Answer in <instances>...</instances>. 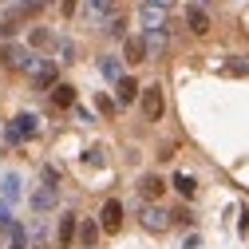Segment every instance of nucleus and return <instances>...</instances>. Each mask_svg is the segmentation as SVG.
<instances>
[{"mask_svg":"<svg viewBox=\"0 0 249 249\" xmlns=\"http://www.w3.org/2000/svg\"><path fill=\"white\" fill-rule=\"evenodd\" d=\"M170 222H174V213H170V210H162V206H154V202L142 210V230H146V233H166V230H170Z\"/></svg>","mask_w":249,"mask_h":249,"instance_id":"nucleus-1","label":"nucleus"},{"mask_svg":"<svg viewBox=\"0 0 249 249\" xmlns=\"http://www.w3.org/2000/svg\"><path fill=\"white\" fill-rule=\"evenodd\" d=\"M162 111H166V103H162V87H142V119H146V123H159Z\"/></svg>","mask_w":249,"mask_h":249,"instance_id":"nucleus-3","label":"nucleus"},{"mask_svg":"<svg viewBox=\"0 0 249 249\" xmlns=\"http://www.w3.org/2000/svg\"><path fill=\"white\" fill-rule=\"evenodd\" d=\"M20 194H24V186H20L16 174H4V178H0V206H16Z\"/></svg>","mask_w":249,"mask_h":249,"instance_id":"nucleus-8","label":"nucleus"},{"mask_svg":"<svg viewBox=\"0 0 249 249\" xmlns=\"http://www.w3.org/2000/svg\"><path fill=\"white\" fill-rule=\"evenodd\" d=\"M142 40H146V55H150V59L166 55V48H170V36H166V28H159V32H142Z\"/></svg>","mask_w":249,"mask_h":249,"instance_id":"nucleus-10","label":"nucleus"},{"mask_svg":"<svg viewBox=\"0 0 249 249\" xmlns=\"http://www.w3.org/2000/svg\"><path fill=\"white\" fill-rule=\"evenodd\" d=\"M123 55H127V64H142V59H146V40H127V44H123Z\"/></svg>","mask_w":249,"mask_h":249,"instance_id":"nucleus-15","label":"nucleus"},{"mask_svg":"<svg viewBox=\"0 0 249 249\" xmlns=\"http://www.w3.org/2000/svg\"><path fill=\"white\" fill-rule=\"evenodd\" d=\"M32 135H36V115H16L12 127H8V142L20 146L24 139H32Z\"/></svg>","mask_w":249,"mask_h":249,"instance_id":"nucleus-6","label":"nucleus"},{"mask_svg":"<svg viewBox=\"0 0 249 249\" xmlns=\"http://www.w3.org/2000/svg\"><path fill=\"white\" fill-rule=\"evenodd\" d=\"M226 71H230V75H249V55L230 59V64H226Z\"/></svg>","mask_w":249,"mask_h":249,"instance_id":"nucleus-25","label":"nucleus"},{"mask_svg":"<svg viewBox=\"0 0 249 249\" xmlns=\"http://www.w3.org/2000/svg\"><path fill=\"white\" fill-rule=\"evenodd\" d=\"M202 4H210V0H198V8H202Z\"/></svg>","mask_w":249,"mask_h":249,"instance_id":"nucleus-29","label":"nucleus"},{"mask_svg":"<svg viewBox=\"0 0 249 249\" xmlns=\"http://www.w3.org/2000/svg\"><path fill=\"white\" fill-rule=\"evenodd\" d=\"M174 190H178L182 198H194V194H198V182H194L190 174H174Z\"/></svg>","mask_w":249,"mask_h":249,"instance_id":"nucleus-21","label":"nucleus"},{"mask_svg":"<svg viewBox=\"0 0 249 249\" xmlns=\"http://www.w3.org/2000/svg\"><path fill=\"white\" fill-rule=\"evenodd\" d=\"M95 241H99V226H95V222H79V245L91 249Z\"/></svg>","mask_w":249,"mask_h":249,"instance_id":"nucleus-20","label":"nucleus"},{"mask_svg":"<svg viewBox=\"0 0 249 249\" xmlns=\"http://www.w3.org/2000/svg\"><path fill=\"white\" fill-rule=\"evenodd\" d=\"M237 230H241V233H249V210H245V213L237 217Z\"/></svg>","mask_w":249,"mask_h":249,"instance_id":"nucleus-27","label":"nucleus"},{"mask_svg":"<svg viewBox=\"0 0 249 249\" xmlns=\"http://www.w3.org/2000/svg\"><path fill=\"white\" fill-rule=\"evenodd\" d=\"M99 71H103L111 83H119V79H123V64H119V55H103V59H99Z\"/></svg>","mask_w":249,"mask_h":249,"instance_id":"nucleus-16","label":"nucleus"},{"mask_svg":"<svg viewBox=\"0 0 249 249\" xmlns=\"http://www.w3.org/2000/svg\"><path fill=\"white\" fill-rule=\"evenodd\" d=\"M32 206H36L40 213H44V210H52V206H55V186H40V190L32 194Z\"/></svg>","mask_w":249,"mask_h":249,"instance_id":"nucleus-18","label":"nucleus"},{"mask_svg":"<svg viewBox=\"0 0 249 249\" xmlns=\"http://www.w3.org/2000/svg\"><path fill=\"white\" fill-rule=\"evenodd\" d=\"M115 87H119V103H135V99H139V83H135L131 75H123Z\"/></svg>","mask_w":249,"mask_h":249,"instance_id":"nucleus-17","label":"nucleus"},{"mask_svg":"<svg viewBox=\"0 0 249 249\" xmlns=\"http://www.w3.org/2000/svg\"><path fill=\"white\" fill-rule=\"evenodd\" d=\"M103 32L115 36V40H123V36H127V20H123V16H111V20L103 24Z\"/></svg>","mask_w":249,"mask_h":249,"instance_id":"nucleus-23","label":"nucleus"},{"mask_svg":"<svg viewBox=\"0 0 249 249\" xmlns=\"http://www.w3.org/2000/svg\"><path fill=\"white\" fill-rule=\"evenodd\" d=\"M170 20V8H159V4H139V24H142V32H159V28H166Z\"/></svg>","mask_w":249,"mask_h":249,"instance_id":"nucleus-2","label":"nucleus"},{"mask_svg":"<svg viewBox=\"0 0 249 249\" xmlns=\"http://www.w3.org/2000/svg\"><path fill=\"white\" fill-rule=\"evenodd\" d=\"M4 237H8V249H28V230H24L20 222H12Z\"/></svg>","mask_w":249,"mask_h":249,"instance_id":"nucleus-19","label":"nucleus"},{"mask_svg":"<svg viewBox=\"0 0 249 249\" xmlns=\"http://www.w3.org/2000/svg\"><path fill=\"white\" fill-rule=\"evenodd\" d=\"M162 190H166V182H162L159 174H146V178L139 182V194H142V198H150V202H154V198H159Z\"/></svg>","mask_w":249,"mask_h":249,"instance_id":"nucleus-14","label":"nucleus"},{"mask_svg":"<svg viewBox=\"0 0 249 249\" xmlns=\"http://www.w3.org/2000/svg\"><path fill=\"white\" fill-rule=\"evenodd\" d=\"M8 226H12V217H8V206H0V233H8Z\"/></svg>","mask_w":249,"mask_h":249,"instance_id":"nucleus-26","label":"nucleus"},{"mask_svg":"<svg viewBox=\"0 0 249 249\" xmlns=\"http://www.w3.org/2000/svg\"><path fill=\"white\" fill-rule=\"evenodd\" d=\"M52 107H75V87L71 83H55L52 87Z\"/></svg>","mask_w":249,"mask_h":249,"instance_id":"nucleus-13","label":"nucleus"},{"mask_svg":"<svg viewBox=\"0 0 249 249\" xmlns=\"http://www.w3.org/2000/svg\"><path fill=\"white\" fill-rule=\"evenodd\" d=\"M4 4H8L12 12H36L40 4H48V0H4Z\"/></svg>","mask_w":249,"mask_h":249,"instance_id":"nucleus-24","label":"nucleus"},{"mask_svg":"<svg viewBox=\"0 0 249 249\" xmlns=\"http://www.w3.org/2000/svg\"><path fill=\"white\" fill-rule=\"evenodd\" d=\"M0 55H4V68H16V71H28V68H32V59H36V55H28V52L16 48V44H8Z\"/></svg>","mask_w":249,"mask_h":249,"instance_id":"nucleus-9","label":"nucleus"},{"mask_svg":"<svg viewBox=\"0 0 249 249\" xmlns=\"http://www.w3.org/2000/svg\"><path fill=\"white\" fill-rule=\"evenodd\" d=\"M186 24H190L194 36H206V32H210V12L198 8V4H190V8H186Z\"/></svg>","mask_w":249,"mask_h":249,"instance_id":"nucleus-11","label":"nucleus"},{"mask_svg":"<svg viewBox=\"0 0 249 249\" xmlns=\"http://www.w3.org/2000/svg\"><path fill=\"white\" fill-rule=\"evenodd\" d=\"M99 230H107V233H119V230H123V202H119V198H107V202H103V210H99Z\"/></svg>","mask_w":249,"mask_h":249,"instance_id":"nucleus-4","label":"nucleus"},{"mask_svg":"<svg viewBox=\"0 0 249 249\" xmlns=\"http://www.w3.org/2000/svg\"><path fill=\"white\" fill-rule=\"evenodd\" d=\"M75 233H79V217L75 213H64V217H59V249H71Z\"/></svg>","mask_w":249,"mask_h":249,"instance_id":"nucleus-12","label":"nucleus"},{"mask_svg":"<svg viewBox=\"0 0 249 249\" xmlns=\"http://www.w3.org/2000/svg\"><path fill=\"white\" fill-rule=\"evenodd\" d=\"M115 12V0H83V20L87 24H107Z\"/></svg>","mask_w":249,"mask_h":249,"instance_id":"nucleus-5","label":"nucleus"},{"mask_svg":"<svg viewBox=\"0 0 249 249\" xmlns=\"http://www.w3.org/2000/svg\"><path fill=\"white\" fill-rule=\"evenodd\" d=\"M36 87H52L55 83V59H32V68H28Z\"/></svg>","mask_w":249,"mask_h":249,"instance_id":"nucleus-7","label":"nucleus"},{"mask_svg":"<svg viewBox=\"0 0 249 249\" xmlns=\"http://www.w3.org/2000/svg\"><path fill=\"white\" fill-rule=\"evenodd\" d=\"M55 32H48V28H32V48H55Z\"/></svg>","mask_w":249,"mask_h":249,"instance_id":"nucleus-22","label":"nucleus"},{"mask_svg":"<svg viewBox=\"0 0 249 249\" xmlns=\"http://www.w3.org/2000/svg\"><path fill=\"white\" fill-rule=\"evenodd\" d=\"M146 4H159V8H170L174 0H146Z\"/></svg>","mask_w":249,"mask_h":249,"instance_id":"nucleus-28","label":"nucleus"}]
</instances>
